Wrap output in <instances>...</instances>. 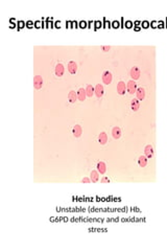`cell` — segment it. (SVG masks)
<instances>
[{"instance_id": "obj_1", "label": "cell", "mask_w": 167, "mask_h": 251, "mask_svg": "<svg viewBox=\"0 0 167 251\" xmlns=\"http://www.w3.org/2000/svg\"><path fill=\"white\" fill-rule=\"evenodd\" d=\"M127 91H129V93H131V94L136 93V91H137L138 88H137V84H136V82L134 81V80H131V81L127 82Z\"/></svg>"}, {"instance_id": "obj_2", "label": "cell", "mask_w": 167, "mask_h": 251, "mask_svg": "<svg viewBox=\"0 0 167 251\" xmlns=\"http://www.w3.org/2000/svg\"><path fill=\"white\" fill-rule=\"evenodd\" d=\"M43 86V78L41 75H36L35 78H34V87H35V89L39 90L42 88Z\"/></svg>"}, {"instance_id": "obj_3", "label": "cell", "mask_w": 167, "mask_h": 251, "mask_svg": "<svg viewBox=\"0 0 167 251\" xmlns=\"http://www.w3.org/2000/svg\"><path fill=\"white\" fill-rule=\"evenodd\" d=\"M130 75H131V78H132V80H134V81L138 80V78H140V69H139L137 66H134L132 69H131Z\"/></svg>"}, {"instance_id": "obj_4", "label": "cell", "mask_w": 167, "mask_h": 251, "mask_svg": "<svg viewBox=\"0 0 167 251\" xmlns=\"http://www.w3.org/2000/svg\"><path fill=\"white\" fill-rule=\"evenodd\" d=\"M112 80H113L112 73L110 71H104V74H102V82H104V84L109 85V84L112 83Z\"/></svg>"}, {"instance_id": "obj_5", "label": "cell", "mask_w": 167, "mask_h": 251, "mask_svg": "<svg viewBox=\"0 0 167 251\" xmlns=\"http://www.w3.org/2000/svg\"><path fill=\"white\" fill-rule=\"evenodd\" d=\"M125 90H127V86H125V83L123 81H120L118 84H117V92L120 95H123L125 94Z\"/></svg>"}, {"instance_id": "obj_6", "label": "cell", "mask_w": 167, "mask_h": 251, "mask_svg": "<svg viewBox=\"0 0 167 251\" xmlns=\"http://www.w3.org/2000/svg\"><path fill=\"white\" fill-rule=\"evenodd\" d=\"M67 67H68V71H69L70 73H72V74L76 73V71H77V65H76V63H75L74 61H70L69 63H68V65H67Z\"/></svg>"}, {"instance_id": "obj_7", "label": "cell", "mask_w": 167, "mask_h": 251, "mask_svg": "<svg viewBox=\"0 0 167 251\" xmlns=\"http://www.w3.org/2000/svg\"><path fill=\"white\" fill-rule=\"evenodd\" d=\"M72 133H73V135H74L76 138H78V137H81V133H83V129H81V127L79 124H75L74 127H73V129H72Z\"/></svg>"}, {"instance_id": "obj_8", "label": "cell", "mask_w": 167, "mask_h": 251, "mask_svg": "<svg viewBox=\"0 0 167 251\" xmlns=\"http://www.w3.org/2000/svg\"><path fill=\"white\" fill-rule=\"evenodd\" d=\"M94 89H95V93H94V94H95L98 98H100L101 96L104 95V86H102L101 84H97Z\"/></svg>"}, {"instance_id": "obj_9", "label": "cell", "mask_w": 167, "mask_h": 251, "mask_svg": "<svg viewBox=\"0 0 167 251\" xmlns=\"http://www.w3.org/2000/svg\"><path fill=\"white\" fill-rule=\"evenodd\" d=\"M136 95H137V99H139V101H143L144 98H145V89L142 88V87L138 88L137 91H136Z\"/></svg>"}, {"instance_id": "obj_10", "label": "cell", "mask_w": 167, "mask_h": 251, "mask_svg": "<svg viewBox=\"0 0 167 251\" xmlns=\"http://www.w3.org/2000/svg\"><path fill=\"white\" fill-rule=\"evenodd\" d=\"M98 142L101 144V145H104L108 142V135L106 132H101L98 136Z\"/></svg>"}, {"instance_id": "obj_11", "label": "cell", "mask_w": 167, "mask_h": 251, "mask_svg": "<svg viewBox=\"0 0 167 251\" xmlns=\"http://www.w3.org/2000/svg\"><path fill=\"white\" fill-rule=\"evenodd\" d=\"M144 154H145V156H146L147 158H152L154 156V147H152L150 144L146 145L145 149H144Z\"/></svg>"}, {"instance_id": "obj_12", "label": "cell", "mask_w": 167, "mask_h": 251, "mask_svg": "<svg viewBox=\"0 0 167 251\" xmlns=\"http://www.w3.org/2000/svg\"><path fill=\"white\" fill-rule=\"evenodd\" d=\"M55 75L57 76H62L64 74V65L61 63H58L57 64V66H55Z\"/></svg>"}, {"instance_id": "obj_13", "label": "cell", "mask_w": 167, "mask_h": 251, "mask_svg": "<svg viewBox=\"0 0 167 251\" xmlns=\"http://www.w3.org/2000/svg\"><path fill=\"white\" fill-rule=\"evenodd\" d=\"M97 170H98V173L101 174V175H104L106 172H107V166H106V163L102 161H99L97 163Z\"/></svg>"}, {"instance_id": "obj_14", "label": "cell", "mask_w": 167, "mask_h": 251, "mask_svg": "<svg viewBox=\"0 0 167 251\" xmlns=\"http://www.w3.org/2000/svg\"><path fill=\"white\" fill-rule=\"evenodd\" d=\"M87 97V93H86V89L84 88H79L77 91V98L81 101H84Z\"/></svg>"}, {"instance_id": "obj_15", "label": "cell", "mask_w": 167, "mask_h": 251, "mask_svg": "<svg viewBox=\"0 0 167 251\" xmlns=\"http://www.w3.org/2000/svg\"><path fill=\"white\" fill-rule=\"evenodd\" d=\"M139 107H140L139 99H137V98L132 99V101H131V109H132L134 112H136V111H138L139 110Z\"/></svg>"}, {"instance_id": "obj_16", "label": "cell", "mask_w": 167, "mask_h": 251, "mask_svg": "<svg viewBox=\"0 0 167 251\" xmlns=\"http://www.w3.org/2000/svg\"><path fill=\"white\" fill-rule=\"evenodd\" d=\"M90 179H91V182L93 183H96L99 179V173L98 170H92L91 174H90Z\"/></svg>"}, {"instance_id": "obj_17", "label": "cell", "mask_w": 167, "mask_h": 251, "mask_svg": "<svg viewBox=\"0 0 167 251\" xmlns=\"http://www.w3.org/2000/svg\"><path fill=\"white\" fill-rule=\"evenodd\" d=\"M112 135L115 139H119L121 137V130L119 127H114L112 130Z\"/></svg>"}, {"instance_id": "obj_18", "label": "cell", "mask_w": 167, "mask_h": 251, "mask_svg": "<svg viewBox=\"0 0 167 251\" xmlns=\"http://www.w3.org/2000/svg\"><path fill=\"white\" fill-rule=\"evenodd\" d=\"M76 98H77V93H75V91L71 90V91L69 92V94H68V99H69V103H71V104L75 103Z\"/></svg>"}, {"instance_id": "obj_19", "label": "cell", "mask_w": 167, "mask_h": 251, "mask_svg": "<svg viewBox=\"0 0 167 251\" xmlns=\"http://www.w3.org/2000/svg\"><path fill=\"white\" fill-rule=\"evenodd\" d=\"M138 163L139 165L141 167H144V166H146L147 164V157L145 155H141L140 157H139L138 159Z\"/></svg>"}, {"instance_id": "obj_20", "label": "cell", "mask_w": 167, "mask_h": 251, "mask_svg": "<svg viewBox=\"0 0 167 251\" xmlns=\"http://www.w3.org/2000/svg\"><path fill=\"white\" fill-rule=\"evenodd\" d=\"M86 93L88 97H92V95L95 93V89L92 87V85H88L86 87Z\"/></svg>"}, {"instance_id": "obj_21", "label": "cell", "mask_w": 167, "mask_h": 251, "mask_svg": "<svg viewBox=\"0 0 167 251\" xmlns=\"http://www.w3.org/2000/svg\"><path fill=\"white\" fill-rule=\"evenodd\" d=\"M81 182H83V183H90V182H91V179H90V178H84L83 180H81Z\"/></svg>"}, {"instance_id": "obj_22", "label": "cell", "mask_w": 167, "mask_h": 251, "mask_svg": "<svg viewBox=\"0 0 167 251\" xmlns=\"http://www.w3.org/2000/svg\"><path fill=\"white\" fill-rule=\"evenodd\" d=\"M106 182H108V183H109L110 179H109V178H107V177H104V178L101 179V183H106Z\"/></svg>"}, {"instance_id": "obj_23", "label": "cell", "mask_w": 167, "mask_h": 251, "mask_svg": "<svg viewBox=\"0 0 167 251\" xmlns=\"http://www.w3.org/2000/svg\"><path fill=\"white\" fill-rule=\"evenodd\" d=\"M110 48H111L110 46H102V49H104V51H108V50H110Z\"/></svg>"}]
</instances>
